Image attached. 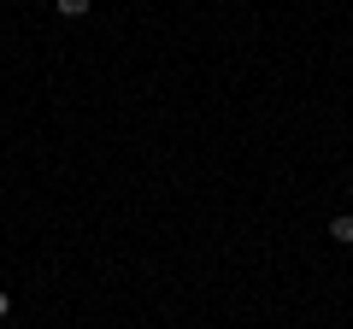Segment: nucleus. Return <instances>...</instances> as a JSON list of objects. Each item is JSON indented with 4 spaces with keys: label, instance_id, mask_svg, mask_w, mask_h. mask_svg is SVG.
<instances>
[{
    "label": "nucleus",
    "instance_id": "3",
    "mask_svg": "<svg viewBox=\"0 0 353 329\" xmlns=\"http://www.w3.org/2000/svg\"><path fill=\"white\" fill-rule=\"evenodd\" d=\"M6 312H12V300H6V288H0V317H6Z\"/></svg>",
    "mask_w": 353,
    "mask_h": 329
},
{
    "label": "nucleus",
    "instance_id": "2",
    "mask_svg": "<svg viewBox=\"0 0 353 329\" xmlns=\"http://www.w3.org/2000/svg\"><path fill=\"white\" fill-rule=\"evenodd\" d=\"M53 6H59V18H83L88 12V0H53Z\"/></svg>",
    "mask_w": 353,
    "mask_h": 329
},
{
    "label": "nucleus",
    "instance_id": "4",
    "mask_svg": "<svg viewBox=\"0 0 353 329\" xmlns=\"http://www.w3.org/2000/svg\"><path fill=\"white\" fill-rule=\"evenodd\" d=\"M347 200H353V182H347Z\"/></svg>",
    "mask_w": 353,
    "mask_h": 329
},
{
    "label": "nucleus",
    "instance_id": "1",
    "mask_svg": "<svg viewBox=\"0 0 353 329\" xmlns=\"http://www.w3.org/2000/svg\"><path fill=\"white\" fill-rule=\"evenodd\" d=\"M330 241H336V247H353V212L330 217Z\"/></svg>",
    "mask_w": 353,
    "mask_h": 329
}]
</instances>
